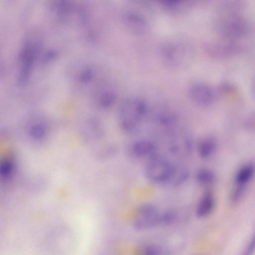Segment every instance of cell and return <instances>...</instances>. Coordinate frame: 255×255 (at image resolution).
I'll return each mask as SVG.
<instances>
[{
	"label": "cell",
	"instance_id": "1",
	"mask_svg": "<svg viewBox=\"0 0 255 255\" xmlns=\"http://www.w3.org/2000/svg\"><path fill=\"white\" fill-rule=\"evenodd\" d=\"M177 217V213L173 209L160 211L152 204H143L137 209L133 226L138 231H142L168 226L174 223Z\"/></svg>",
	"mask_w": 255,
	"mask_h": 255
},
{
	"label": "cell",
	"instance_id": "2",
	"mask_svg": "<svg viewBox=\"0 0 255 255\" xmlns=\"http://www.w3.org/2000/svg\"><path fill=\"white\" fill-rule=\"evenodd\" d=\"M147 113V106L141 100L132 99L122 105L119 113V125L125 132H135L139 128Z\"/></svg>",
	"mask_w": 255,
	"mask_h": 255
},
{
	"label": "cell",
	"instance_id": "3",
	"mask_svg": "<svg viewBox=\"0 0 255 255\" xmlns=\"http://www.w3.org/2000/svg\"><path fill=\"white\" fill-rule=\"evenodd\" d=\"M194 55L191 45L181 40L168 41L161 48V56L164 62L176 69L187 67L191 63Z\"/></svg>",
	"mask_w": 255,
	"mask_h": 255
},
{
	"label": "cell",
	"instance_id": "4",
	"mask_svg": "<svg viewBox=\"0 0 255 255\" xmlns=\"http://www.w3.org/2000/svg\"><path fill=\"white\" fill-rule=\"evenodd\" d=\"M175 164L158 153L146 159L144 173L146 178L156 185H168Z\"/></svg>",
	"mask_w": 255,
	"mask_h": 255
},
{
	"label": "cell",
	"instance_id": "5",
	"mask_svg": "<svg viewBox=\"0 0 255 255\" xmlns=\"http://www.w3.org/2000/svg\"><path fill=\"white\" fill-rule=\"evenodd\" d=\"M167 145L169 152L180 158L189 156L193 149V141L191 135L185 130L177 128L169 132Z\"/></svg>",
	"mask_w": 255,
	"mask_h": 255
},
{
	"label": "cell",
	"instance_id": "6",
	"mask_svg": "<svg viewBox=\"0 0 255 255\" xmlns=\"http://www.w3.org/2000/svg\"><path fill=\"white\" fill-rule=\"evenodd\" d=\"M220 27L223 35L231 40L244 37L249 30L248 24L244 18L232 13L222 20Z\"/></svg>",
	"mask_w": 255,
	"mask_h": 255
},
{
	"label": "cell",
	"instance_id": "7",
	"mask_svg": "<svg viewBox=\"0 0 255 255\" xmlns=\"http://www.w3.org/2000/svg\"><path fill=\"white\" fill-rule=\"evenodd\" d=\"M188 95L194 104L202 107L211 106L215 100L213 90L204 84H196L192 86L189 90Z\"/></svg>",
	"mask_w": 255,
	"mask_h": 255
},
{
	"label": "cell",
	"instance_id": "8",
	"mask_svg": "<svg viewBox=\"0 0 255 255\" xmlns=\"http://www.w3.org/2000/svg\"><path fill=\"white\" fill-rule=\"evenodd\" d=\"M157 146L151 140L142 139L134 141L128 148V153L135 159L145 158L146 160L157 153Z\"/></svg>",
	"mask_w": 255,
	"mask_h": 255
},
{
	"label": "cell",
	"instance_id": "9",
	"mask_svg": "<svg viewBox=\"0 0 255 255\" xmlns=\"http://www.w3.org/2000/svg\"><path fill=\"white\" fill-rule=\"evenodd\" d=\"M104 134L102 124L96 119L86 121L82 126V135L87 141L93 142L101 139Z\"/></svg>",
	"mask_w": 255,
	"mask_h": 255
},
{
	"label": "cell",
	"instance_id": "10",
	"mask_svg": "<svg viewBox=\"0 0 255 255\" xmlns=\"http://www.w3.org/2000/svg\"><path fill=\"white\" fill-rule=\"evenodd\" d=\"M255 175V165L252 162L241 166L236 171L234 179V187L247 190Z\"/></svg>",
	"mask_w": 255,
	"mask_h": 255
},
{
	"label": "cell",
	"instance_id": "11",
	"mask_svg": "<svg viewBox=\"0 0 255 255\" xmlns=\"http://www.w3.org/2000/svg\"><path fill=\"white\" fill-rule=\"evenodd\" d=\"M154 119L158 125L170 132L176 128L178 118L176 113L168 108H162L155 113Z\"/></svg>",
	"mask_w": 255,
	"mask_h": 255
},
{
	"label": "cell",
	"instance_id": "12",
	"mask_svg": "<svg viewBox=\"0 0 255 255\" xmlns=\"http://www.w3.org/2000/svg\"><path fill=\"white\" fill-rule=\"evenodd\" d=\"M216 200L213 193L207 190L200 198L195 208V215L200 219L209 216L213 212Z\"/></svg>",
	"mask_w": 255,
	"mask_h": 255
},
{
	"label": "cell",
	"instance_id": "13",
	"mask_svg": "<svg viewBox=\"0 0 255 255\" xmlns=\"http://www.w3.org/2000/svg\"><path fill=\"white\" fill-rule=\"evenodd\" d=\"M218 149V142L213 136L207 135L202 138L197 145V151L202 159H208L212 157Z\"/></svg>",
	"mask_w": 255,
	"mask_h": 255
},
{
	"label": "cell",
	"instance_id": "14",
	"mask_svg": "<svg viewBox=\"0 0 255 255\" xmlns=\"http://www.w3.org/2000/svg\"><path fill=\"white\" fill-rule=\"evenodd\" d=\"M195 179L200 185L207 187L215 183L216 181V176L215 172L211 169L202 167L197 171Z\"/></svg>",
	"mask_w": 255,
	"mask_h": 255
},
{
	"label": "cell",
	"instance_id": "15",
	"mask_svg": "<svg viewBox=\"0 0 255 255\" xmlns=\"http://www.w3.org/2000/svg\"><path fill=\"white\" fill-rule=\"evenodd\" d=\"M125 20L127 24L134 31L143 32L146 28V22L144 18L136 13L129 12L126 14Z\"/></svg>",
	"mask_w": 255,
	"mask_h": 255
},
{
	"label": "cell",
	"instance_id": "16",
	"mask_svg": "<svg viewBox=\"0 0 255 255\" xmlns=\"http://www.w3.org/2000/svg\"><path fill=\"white\" fill-rule=\"evenodd\" d=\"M189 176L188 170L183 165L175 164L174 172L168 185L178 186L185 182Z\"/></svg>",
	"mask_w": 255,
	"mask_h": 255
},
{
	"label": "cell",
	"instance_id": "17",
	"mask_svg": "<svg viewBox=\"0 0 255 255\" xmlns=\"http://www.w3.org/2000/svg\"><path fill=\"white\" fill-rule=\"evenodd\" d=\"M115 101V95L110 92L102 94L98 100V104L102 108H108L112 106Z\"/></svg>",
	"mask_w": 255,
	"mask_h": 255
},
{
	"label": "cell",
	"instance_id": "18",
	"mask_svg": "<svg viewBox=\"0 0 255 255\" xmlns=\"http://www.w3.org/2000/svg\"><path fill=\"white\" fill-rule=\"evenodd\" d=\"M141 255H164V250L154 245H146L140 250Z\"/></svg>",
	"mask_w": 255,
	"mask_h": 255
},
{
	"label": "cell",
	"instance_id": "19",
	"mask_svg": "<svg viewBox=\"0 0 255 255\" xmlns=\"http://www.w3.org/2000/svg\"><path fill=\"white\" fill-rule=\"evenodd\" d=\"M184 1L181 0H165L162 1L163 6L171 11H177L185 6Z\"/></svg>",
	"mask_w": 255,
	"mask_h": 255
},
{
	"label": "cell",
	"instance_id": "20",
	"mask_svg": "<svg viewBox=\"0 0 255 255\" xmlns=\"http://www.w3.org/2000/svg\"><path fill=\"white\" fill-rule=\"evenodd\" d=\"M255 250V238H252L240 255H253Z\"/></svg>",
	"mask_w": 255,
	"mask_h": 255
},
{
	"label": "cell",
	"instance_id": "21",
	"mask_svg": "<svg viewBox=\"0 0 255 255\" xmlns=\"http://www.w3.org/2000/svg\"><path fill=\"white\" fill-rule=\"evenodd\" d=\"M245 126L249 130H254L255 128V117L250 116L245 121Z\"/></svg>",
	"mask_w": 255,
	"mask_h": 255
}]
</instances>
